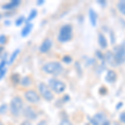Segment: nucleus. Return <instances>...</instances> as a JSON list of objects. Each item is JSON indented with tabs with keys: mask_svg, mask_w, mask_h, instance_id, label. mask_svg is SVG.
I'll return each mask as SVG.
<instances>
[{
	"mask_svg": "<svg viewBox=\"0 0 125 125\" xmlns=\"http://www.w3.org/2000/svg\"><path fill=\"white\" fill-rule=\"evenodd\" d=\"M59 125H72L71 122H70L69 120L68 119H63L61 121V123H60Z\"/></svg>",
	"mask_w": 125,
	"mask_h": 125,
	"instance_id": "24",
	"label": "nucleus"
},
{
	"mask_svg": "<svg viewBox=\"0 0 125 125\" xmlns=\"http://www.w3.org/2000/svg\"><path fill=\"white\" fill-rule=\"evenodd\" d=\"M24 21H25V19H24V17H23V16H21V17L19 18V19L16 20V22H15L16 26H20Z\"/></svg>",
	"mask_w": 125,
	"mask_h": 125,
	"instance_id": "22",
	"label": "nucleus"
},
{
	"mask_svg": "<svg viewBox=\"0 0 125 125\" xmlns=\"http://www.w3.org/2000/svg\"><path fill=\"white\" fill-rule=\"evenodd\" d=\"M23 114H24V116L29 118V119H34V118L37 117V114H36L35 111H34L31 107H27V108L24 109Z\"/></svg>",
	"mask_w": 125,
	"mask_h": 125,
	"instance_id": "10",
	"label": "nucleus"
},
{
	"mask_svg": "<svg viewBox=\"0 0 125 125\" xmlns=\"http://www.w3.org/2000/svg\"><path fill=\"white\" fill-rule=\"evenodd\" d=\"M7 109H8V106L7 104H3V105L0 106V114H3L7 112Z\"/></svg>",
	"mask_w": 125,
	"mask_h": 125,
	"instance_id": "23",
	"label": "nucleus"
},
{
	"mask_svg": "<svg viewBox=\"0 0 125 125\" xmlns=\"http://www.w3.org/2000/svg\"><path fill=\"white\" fill-rule=\"evenodd\" d=\"M117 79V73L114 70H109L108 73H107V75L105 77V80L109 83H113L116 81Z\"/></svg>",
	"mask_w": 125,
	"mask_h": 125,
	"instance_id": "12",
	"label": "nucleus"
},
{
	"mask_svg": "<svg viewBox=\"0 0 125 125\" xmlns=\"http://www.w3.org/2000/svg\"><path fill=\"white\" fill-rule=\"evenodd\" d=\"M62 60H63V62H70L72 61L71 58L68 57V56H66V57H64Z\"/></svg>",
	"mask_w": 125,
	"mask_h": 125,
	"instance_id": "28",
	"label": "nucleus"
},
{
	"mask_svg": "<svg viewBox=\"0 0 125 125\" xmlns=\"http://www.w3.org/2000/svg\"><path fill=\"white\" fill-rule=\"evenodd\" d=\"M72 35H73L72 27L67 24V25H64L61 28L59 33H58V39L61 43H65V42L69 41L72 39Z\"/></svg>",
	"mask_w": 125,
	"mask_h": 125,
	"instance_id": "3",
	"label": "nucleus"
},
{
	"mask_svg": "<svg viewBox=\"0 0 125 125\" xmlns=\"http://www.w3.org/2000/svg\"><path fill=\"white\" fill-rule=\"evenodd\" d=\"M2 50H3V47H0V52H1Z\"/></svg>",
	"mask_w": 125,
	"mask_h": 125,
	"instance_id": "33",
	"label": "nucleus"
},
{
	"mask_svg": "<svg viewBox=\"0 0 125 125\" xmlns=\"http://www.w3.org/2000/svg\"><path fill=\"white\" fill-rule=\"evenodd\" d=\"M89 19H90V22H91L92 25L95 26L97 23V19H98V16H97V13L94 10L90 9L89 10Z\"/></svg>",
	"mask_w": 125,
	"mask_h": 125,
	"instance_id": "16",
	"label": "nucleus"
},
{
	"mask_svg": "<svg viewBox=\"0 0 125 125\" xmlns=\"http://www.w3.org/2000/svg\"><path fill=\"white\" fill-rule=\"evenodd\" d=\"M116 125H118V124H116Z\"/></svg>",
	"mask_w": 125,
	"mask_h": 125,
	"instance_id": "36",
	"label": "nucleus"
},
{
	"mask_svg": "<svg viewBox=\"0 0 125 125\" xmlns=\"http://www.w3.org/2000/svg\"><path fill=\"white\" fill-rule=\"evenodd\" d=\"M36 16H37V11H36L35 9H33V10H32L31 11V13H29V18H28L27 19H26V23H29V22L30 21H32V20H33L34 18L36 17Z\"/></svg>",
	"mask_w": 125,
	"mask_h": 125,
	"instance_id": "17",
	"label": "nucleus"
},
{
	"mask_svg": "<svg viewBox=\"0 0 125 125\" xmlns=\"http://www.w3.org/2000/svg\"><path fill=\"white\" fill-rule=\"evenodd\" d=\"M6 37L5 35H0V43L3 44L6 43Z\"/></svg>",
	"mask_w": 125,
	"mask_h": 125,
	"instance_id": "26",
	"label": "nucleus"
},
{
	"mask_svg": "<svg viewBox=\"0 0 125 125\" xmlns=\"http://www.w3.org/2000/svg\"><path fill=\"white\" fill-rule=\"evenodd\" d=\"M0 125H3V124H2V123H1V122H0Z\"/></svg>",
	"mask_w": 125,
	"mask_h": 125,
	"instance_id": "35",
	"label": "nucleus"
},
{
	"mask_svg": "<svg viewBox=\"0 0 125 125\" xmlns=\"http://www.w3.org/2000/svg\"><path fill=\"white\" fill-rule=\"evenodd\" d=\"M20 125H31V124L29 122V121H24L23 123H22Z\"/></svg>",
	"mask_w": 125,
	"mask_h": 125,
	"instance_id": "30",
	"label": "nucleus"
},
{
	"mask_svg": "<svg viewBox=\"0 0 125 125\" xmlns=\"http://www.w3.org/2000/svg\"><path fill=\"white\" fill-rule=\"evenodd\" d=\"M32 29H33V24L32 23H27V25L23 28V30L21 32V35L22 37H27L28 35L30 33V32L32 31Z\"/></svg>",
	"mask_w": 125,
	"mask_h": 125,
	"instance_id": "13",
	"label": "nucleus"
},
{
	"mask_svg": "<svg viewBox=\"0 0 125 125\" xmlns=\"http://www.w3.org/2000/svg\"><path fill=\"white\" fill-rule=\"evenodd\" d=\"M98 43H99V45L101 46V48H107V46H108V43H107L106 38L104 37L102 33L98 34Z\"/></svg>",
	"mask_w": 125,
	"mask_h": 125,
	"instance_id": "14",
	"label": "nucleus"
},
{
	"mask_svg": "<svg viewBox=\"0 0 125 125\" xmlns=\"http://www.w3.org/2000/svg\"><path fill=\"white\" fill-rule=\"evenodd\" d=\"M52 46H53V42L50 39H47L42 43V44L39 47V51L41 53H47L51 49Z\"/></svg>",
	"mask_w": 125,
	"mask_h": 125,
	"instance_id": "9",
	"label": "nucleus"
},
{
	"mask_svg": "<svg viewBox=\"0 0 125 125\" xmlns=\"http://www.w3.org/2000/svg\"><path fill=\"white\" fill-rule=\"evenodd\" d=\"M105 57H106L107 61L109 62L110 64H117L116 60H115V57H114V54L112 52H110V51L107 52Z\"/></svg>",
	"mask_w": 125,
	"mask_h": 125,
	"instance_id": "15",
	"label": "nucleus"
},
{
	"mask_svg": "<svg viewBox=\"0 0 125 125\" xmlns=\"http://www.w3.org/2000/svg\"><path fill=\"white\" fill-rule=\"evenodd\" d=\"M10 110L13 116H19L23 110V100L19 96H15L12 98L10 103Z\"/></svg>",
	"mask_w": 125,
	"mask_h": 125,
	"instance_id": "2",
	"label": "nucleus"
},
{
	"mask_svg": "<svg viewBox=\"0 0 125 125\" xmlns=\"http://www.w3.org/2000/svg\"><path fill=\"white\" fill-rule=\"evenodd\" d=\"M1 18H2V15H1V13H0V19H1Z\"/></svg>",
	"mask_w": 125,
	"mask_h": 125,
	"instance_id": "34",
	"label": "nucleus"
},
{
	"mask_svg": "<svg viewBox=\"0 0 125 125\" xmlns=\"http://www.w3.org/2000/svg\"><path fill=\"white\" fill-rule=\"evenodd\" d=\"M6 71H7V70H6V68H3V69L2 70L1 72H0V80H1L3 77H4V75H5V73H6Z\"/></svg>",
	"mask_w": 125,
	"mask_h": 125,
	"instance_id": "27",
	"label": "nucleus"
},
{
	"mask_svg": "<svg viewBox=\"0 0 125 125\" xmlns=\"http://www.w3.org/2000/svg\"><path fill=\"white\" fill-rule=\"evenodd\" d=\"M24 96H25L27 101H29L31 104H37L40 101V97L37 94V92H35L34 90H28L27 92H25Z\"/></svg>",
	"mask_w": 125,
	"mask_h": 125,
	"instance_id": "7",
	"label": "nucleus"
},
{
	"mask_svg": "<svg viewBox=\"0 0 125 125\" xmlns=\"http://www.w3.org/2000/svg\"><path fill=\"white\" fill-rule=\"evenodd\" d=\"M118 9H119V11L123 14L125 15V1L124 0H122L119 3H118Z\"/></svg>",
	"mask_w": 125,
	"mask_h": 125,
	"instance_id": "18",
	"label": "nucleus"
},
{
	"mask_svg": "<svg viewBox=\"0 0 125 125\" xmlns=\"http://www.w3.org/2000/svg\"><path fill=\"white\" fill-rule=\"evenodd\" d=\"M48 84H49V87L52 90H53L55 93L57 94H61L66 89V85L63 82L60 81L58 79H56V78H51L49 79V82H48Z\"/></svg>",
	"mask_w": 125,
	"mask_h": 125,
	"instance_id": "4",
	"label": "nucleus"
},
{
	"mask_svg": "<svg viewBox=\"0 0 125 125\" xmlns=\"http://www.w3.org/2000/svg\"><path fill=\"white\" fill-rule=\"evenodd\" d=\"M19 52H20V50L19 49H16L14 52H13V53H12V55H11V57H10L9 58V63H13V62H14V60H15V58H17V56L19 55Z\"/></svg>",
	"mask_w": 125,
	"mask_h": 125,
	"instance_id": "19",
	"label": "nucleus"
},
{
	"mask_svg": "<svg viewBox=\"0 0 125 125\" xmlns=\"http://www.w3.org/2000/svg\"><path fill=\"white\" fill-rule=\"evenodd\" d=\"M120 120L122 121L124 124H125V113H122L120 115Z\"/></svg>",
	"mask_w": 125,
	"mask_h": 125,
	"instance_id": "29",
	"label": "nucleus"
},
{
	"mask_svg": "<svg viewBox=\"0 0 125 125\" xmlns=\"http://www.w3.org/2000/svg\"><path fill=\"white\" fill-rule=\"evenodd\" d=\"M114 57L117 64H120L125 62V43H123L121 45L115 48V53Z\"/></svg>",
	"mask_w": 125,
	"mask_h": 125,
	"instance_id": "5",
	"label": "nucleus"
},
{
	"mask_svg": "<svg viewBox=\"0 0 125 125\" xmlns=\"http://www.w3.org/2000/svg\"><path fill=\"white\" fill-rule=\"evenodd\" d=\"M43 70L48 74L53 75H58L62 72V66L58 62H50L44 64Z\"/></svg>",
	"mask_w": 125,
	"mask_h": 125,
	"instance_id": "1",
	"label": "nucleus"
},
{
	"mask_svg": "<svg viewBox=\"0 0 125 125\" xmlns=\"http://www.w3.org/2000/svg\"><path fill=\"white\" fill-rule=\"evenodd\" d=\"M21 84L23 86H29L31 84V79H30L29 77H28V76H26V77H24L23 79L21 80Z\"/></svg>",
	"mask_w": 125,
	"mask_h": 125,
	"instance_id": "20",
	"label": "nucleus"
},
{
	"mask_svg": "<svg viewBox=\"0 0 125 125\" xmlns=\"http://www.w3.org/2000/svg\"><path fill=\"white\" fill-rule=\"evenodd\" d=\"M5 65H6V60H2L1 62H0V72L5 68Z\"/></svg>",
	"mask_w": 125,
	"mask_h": 125,
	"instance_id": "25",
	"label": "nucleus"
},
{
	"mask_svg": "<svg viewBox=\"0 0 125 125\" xmlns=\"http://www.w3.org/2000/svg\"><path fill=\"white\" fill-rule=\"evenodd\" d=\"M43 3H44L43 0H39V1H38V2H37V4H38V5H41V4H43Z\"/></svg>",
	"mask_w": 125,
	"mask_h": 125,
	"instance_id": "32",
	"label": "nucleus"
},
{
	"mask_svg": "<svg viewBox=\"0 0 125 125\" xmlns=\"http://www.w3.org/2000/svg\"><path fill=\"white\" fill-rule=\"evenodd\" d=\"M11 79L13 83H19V73H13V75L11 76Z\"/></svg>",
	"mask_w": 125,
	"mask_h": 125,
	"instance_id": "21",
	"label": "nucleus"
},
{
	"mask_svg": "<svg viewBox=\"0 0 125 125\" xmlns=\"http://www.w3.org/2000/svg\"><path fill=\"white\" fill-rule=\"evenodd\" d=\"M38 125H47V123H46L44 120H43V121H41V122H40Z\"/></svg>",
	"mask_w": 125,
	"mask_h": 125,
	"instance_id": "31",
	"label": "nucleus"
},
{
	"mask_svg": "<svg viewBox=\"0 0 125 125\" xmlns=\"http://www.w3.org/2000/svg\"><path fill=\"white\" fill-rule=\"evenodd\" d=\"M20 3H21V1H20V0H13V1H11L10 3L3 5L2 8L6 10H12V9H16L18 6H19Z\"/></svg>",
	"mask_w": 125,
	"mask_h": 125,
	"instance_id": "11",
	"label": "nucleus"
},
{
	"mask_svg": "<svg viewBox=\"0 0 125 125\" xmlns=\"http://www.w3.org/2000/svg\"><path fill=\"white\" fill-rule=\"evenodd\" d=\"M107 118L104 114H97L91 118V124L93 125H104L107 122Z\"/></svg>",
	"mask_w": 125,
	"mask_h": 125,
	"instance_id": "8",
	"label": "nucleus"
},
{
	"mask_svg": "<svg viewBox=\"0 0 125 125\" xmlns=\"http://www.w3.org/2000/svg\"><path fill=\"white\" fill-rule=\"evenodd\" d=\"M39 89L40 92V94L43 97V98H45L47 101H51L53 98V94H52L51 90L46 85L43 83H41L39 85Z\"/></svg>",
	"mask_w": 125,
	"mask_h": 125,
	"instance_id": "6",
	"label": "nucleus"
}]
</instances>
